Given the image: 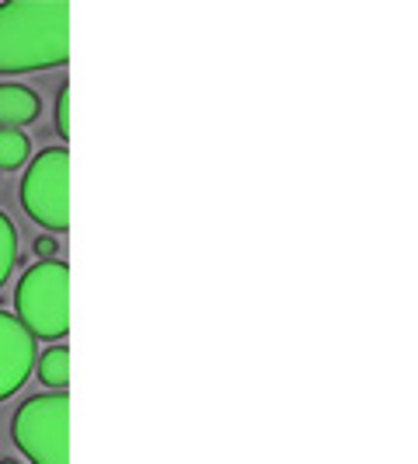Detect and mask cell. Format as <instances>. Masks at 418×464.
<instances>
[{
	"mask_svg": "<svg viewBox=\"0 0 418 464\" xmlns=\"http://www.w3.org/2000/svg\"><path fill=\"white\" fill-rule=\"evenodd\" d=\"M70 60L67 0L0 4V73H35Z\"/></svg>",
	"mask_w": 418,
	"mask_h": 464,
	"instance_id": "cell-1",
	"label": "cell"
},
{
	"mask_svg": "<svg viewBox=\"0 0 418 464\" xmlns=\"http://www.w3.org/2000/svg\"><path fill=\"white\" fill-rule=\"evenodd\" d=\"M18 322L32 339L60 343L70 332V266L60 258L35 262L14 290Z\"/></svg>",
	"mask_w": 418,
	"mask_h": 464,
	"instance_id": "cell-2",
	"label": "cell"
},
{
	"mask_svg": "<svg viewBox=\"0 0 418 464\" xmlns=\"http://www.w3.org/2000/svg\"><path fill=\"white\" fill-rule=\"evenodd\" d=\"M70 398L67 392L28 398L14 412L11 437L32 464H70L67 447Z\"/></svg>",
	"mask_w": 418,
	"mask_h": 464,
	"instance_id": "cell-3",
	"label": "cell"
},
{
	"mask_svg": "<svg viewBox=\"0 0 418 464\" xmlns=\"http://www.w3.org/2000/svg\"><path fill=\"white\" fill-rule=\"evenodd\" d=\"M24 213L46 231L70 227V154L67 147H46L24 168L22 179Z\"/></svg>",
	"mask_w": 418,
	"mask_h": 464,
	"instance_id": "cell-4",
	"label": "cell"
},
{
	"mask_svg": "<svg viewBox=\"0 0 418 464\" xmlns=\"http://www.w3.org/2000/svg\"><path fill=\"white\" fill-rule=\"evenodd\" d=\"M35 371V339L24 332V325L0 311V401L22 392V384Z\"/></svg>",
	"mask_w": 418,
	"mask_h": 464,
	"instance_id": "cell-5",
	"label": "cell"
},
{
	"mask_svg": "<svg viewBox=\"0 0 418 464\" xmlns=\"http://www.w3.org/2000/svg\"><path fill=\"white\" fill-rule=\"evenodd\" d=\"M43 112L39 94L24 84H0V130H22Z\"/></svg>",
	"mask_w": 418,
	"mask_h": 464,
	"instance_id": "cell-6",
	"label": "cell"
},
{
	"mask_svg": "<svg viewBox=\"0 0 418 464\" xmlns=\"http://www.w3.org/2000/svg\"><path fill=\"white\" fill-rule=\"evenodd\" d=\"M39 363V381L52 388V392H60V388H67L70 384V353L63 346H52L49 353H43V360H35Z\"/></svg>",
	"mask_w": 418,
	"mask_h": 464,
	"instance_id": "cell-7",
	"label": "cell"
},
{
	"mask_svg": "<svg viewBox=\"0 0 418 464\" xmlns=\"http://www.w3.org/2000/svg\"><path fill=\"white\" fill-rule=\"evenodd\" d=\"M32 143L22 130H0V171H14L28 161Z\"/></svg>",
	"mask_w": 418,
	"mask_h": 464,
	"instance_id": "cell-8",
	"label": "cell"
},
{
	"mask_svg": "<svg viewBox=\"0 0 418 464\" xmlns=\"http://www.w3.org/2000/svg\"><path fill=\"white\" fill-rule=\"evenodd\" d=\"M14 262H18V231H14L11 217L0 209V286H4V279L11 276Z\"/></svg>",
	"mask_w": 418,
	"mask_h": 464,
	"instance_id": "cell-9",
	"label": "cell"
},
{
	"mask_svg": "<svg viewBox=\"0 0 418 464\" xmlns=\"http://www.w3.org/2000/svg\"><path fill=\"white\" fill-rule=\"evenodd\" d=\"M56 130H60L63 140H70V88L67 84L56 94Z\"/></svg>",
	"mask_w": 418,
	"mask_h": 464,
	"instance_id": "cell-10",
	"label": "cell"
},
{
	"mask_svg": "<svg viewBox=\"0 0 418 464\" xmlns=\"http://www.w3.org/2000/svg\"><path fill=\"white\" fill-rule=\"evenodd\" d=\"M56 252H60V248H56V241H52V237H35V256H39V262H49Z\"/></svg>",
	"mask_w": 418,
	"mask_h": 464,
	"instance_id": "cell-11",
	"label": "cell"
},
{
	"mask_svg": "<svg viewBox=\"0 0 418 464\" xmlns=\"http://www.w3.org/2000/svg\"><path fill=\"white\" fill-rule=\"evenodd\" d=\"M0 464H18V461H0Z\"/></svg>",
	"mask_w": 418,
	"mask_h": 464,
	"instance_id": "cell-12",
	"label": "cell"
}]
</instances>
